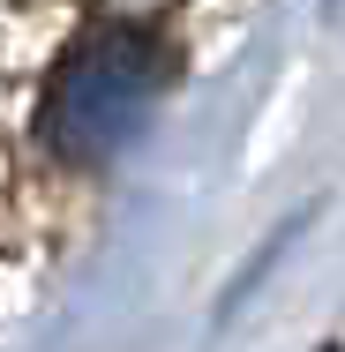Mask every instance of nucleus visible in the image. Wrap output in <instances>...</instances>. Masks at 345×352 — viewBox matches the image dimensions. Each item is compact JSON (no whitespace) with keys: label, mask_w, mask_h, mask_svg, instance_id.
Segmentation results:
<instances>
[{"label":"nucleus","mask_w":345,"mask_h":352,"mask_svg":"<svg viewBox=\"0 0 345 352\" xmlns=\"http://www.w3.org/2000/svg\"><path fill=\"white\" fill-rule=\"evenodd\" d=\"M158 45L143 30H98L45 90V142L68 165H98L143 128V105L158 98Z\"/></svg>","instance_id":"f257e3e1"}]
</instances>
